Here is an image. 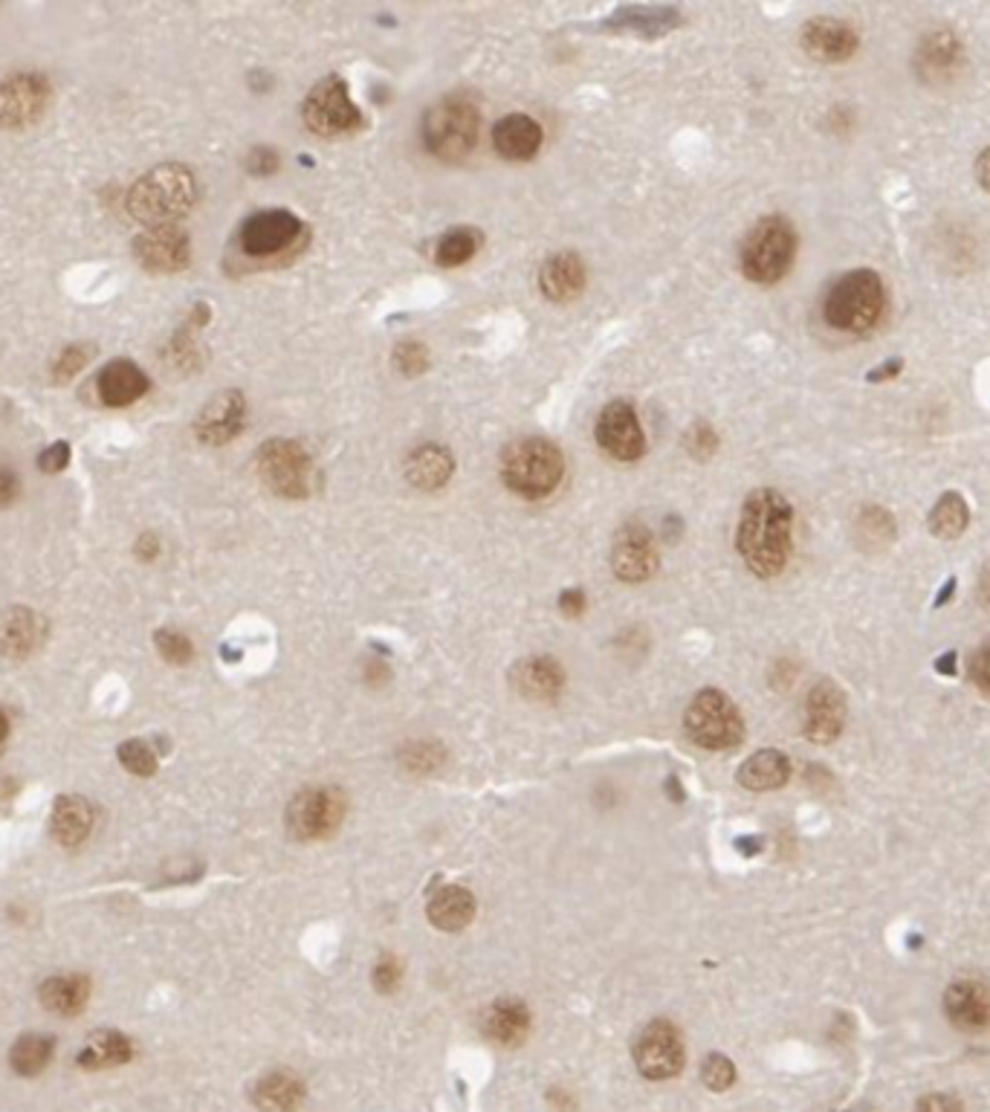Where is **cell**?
Here are the masks:
<instances>
[{
  "label": "cell",
  "mask_w": 990,
  "mask_h": 1112,
  "mask_svg": "<svg viewBox=\"0 0 990 1112\" xmlns=\"http://www.w3.org/2000/svg\"><path fill=\"white\" fill-rule=\"evenodd\" d=\"M735 551L747 569L762 580L782 574L793 551V507L779 490H753L742 504Z\"/></svg>",
  "instance_id": "obj_1"
},
{
  "label": "cell",
  "mask_w": 990,
  "mask_h": 1112,
  "mask_svg": "<svg viewBox=\"0 0 990 1112\" xmlns=\"http://www.w3.org/2000/svg\"><path fill=\"white\" fill-rule=\"evenodd\" d=\"M886 288L875 270H851L842 272L823 296V319L828 328L849 333V337H867L877 328L886 316Z\"/></svg>",
  "instance_id": "obj_2"
},
{
  "label": "cell",
  "mask_w": 990,
  "mask_h": 1112,
  "mask_svg": "<svg viewBox=\"0 0 990 1112\" xmlns=\"http://www.w3.org/2000/svg\"><path fill=\"white\" fill-rule=\"evenodd\" d=\"M198 200V180L180 163H165L137 180L128 191V212L145 226L177 223Z\"/></svg>",
  "instance_id": "obj_3"
},
{
  "label": "cell",
  "mask_w": 990,
  "mask_h": 1112,
  "mask_svg": "<svg viewBox=\"0 0 990 1112\" xmlns=\"http://www.w3.org/2000/svg\"><path fill=\"white\" fill-rule=\"evenodd\" d=\"M565 476V455L547 437H519L502 455V481L525 502H542L556 493Z\"/></svg>",
  "instance_id": "obj_4"
},
{
  "label": "cell",
  "mask_w": 990,
  "mask_h": 1112,
  "mask_svg": "<svg viewBox=\"0 0 990 1112\" xmlns=\"http://www.w3.org/2000/svg\"><path fill=\"white\" fill-rule=\"evenodd\" d=\"M793 258H797V230L782 214L762 218L739 249L744 279L762 288L779 284L791 272Z\"/></svg>",
  "instance_id": "obj_5"
},
{
  "label": "cell",
  "mask_w": 990,
  "mask_h": 1112,
  "mask_svg": "<svg viewBox=\"0 0 990 1112\" xmlns=\"http://www.w3.org/2000/svg\"><path fill=\"white\" fill-rule=\"evenodd\" d=\"M481 110L470 96H446L423 116V145L432 157L458 163L479 145Z\"/></svg>",
  "instance_id": "obj_6"
},
{
  "label": "cell",
  "mask_w": 990,
  "mask_h": 1112,
  "mask_svg": "<svg viewBox=\"0 0 990 1112\" xmlns=\"http://www.w3.org/2000/svg\"><path fill=\"white\" fill-rule=\"evenodd\" d=\"M256 467L261 484L281 499H307L314 493L316 464L302 441H293V437L267 441L258 449Z\"/></svg>",
  "instance_id": "obj_7"
},
{
  "label": "cell",
  "mask_w": 990,
  "mask_h": 1112,
  "mask_svg": "<svg viewBox=\"0 0 990 1112\" xmlns=\"http://www.w3.org/2000/svg\"><path fill=\"white\" fill-rule=\"evenodd\" d=\"M684 727L690 739L707 750H730L744 739L742 713L721 690L698 692L686 707Z\"/></svg>",
  "instance_id": "obj_8"
},
{
  "label": "cell",
  "mask_w": 990,
  "mask_h": 1112,
  "mask_svg": "<svg viewBox=\"0 0 990 1112\" xmlns=\"http://www.w3.org/2000/svg\"><path fill=\"white\" fill-rule=\"evenodd\" d=\"M302 119H305L307 131H314L316 137L339 140V137L360 131L363 110L351 100L345 79L342 75H328L302 102Z\"/></svg>",
  "instance_id": "obj_9"
},
{
  "label": "cell",
  "mask_w": 990,
  "mask_h": 1112,
  "mask_svg": "<svg viewBox=\"0 0 990 1112\" xmlns=\"http://www.w3.org/2000/svg\"><path fill=\"white\" fill-rule=\"evenodd\" d=\"M345 811V794L339 792V788H328V785H322V788H305L287 806L284 823H287V832L296 841H322V838H330L342 826Z\"/></svg>",
  "instance_id": "obj_10"
},
{
  "label": "cell",
  "mask_w": 990,
  "mask_h": 1112,
  "mask_svg": "<svg viewBox=\"0 0 990 1112\" xmlns=\"http://www.w3.org/2000/svg\"><path fill=\"white\" fill-rule=\"evenodd\" d=\"M686 1052L684 1038L675 1029V1022L652 1020L640 1031L635 1043V1063L637 1072L649 1080H667L675 1078L677 1072L684 1069Z\"/></svg>",
  "instance_id": "obj_11"
},
{
  "label": "cell",
  "mask_w": 990,
  "mask_h": 1112,
  "mask_svg": "<svg viewBox=\"0 0 990 1112\" xmlns=\"http://www.w3.org/2000/svg\"><path fill=\"white\" fill-rule=\"evenodd\" d=\"M597 444L614 461L635 464L646 455V432L637 418L635 406L626 400H611L594 426Z\"/></svg>",
  "instance_id": "obj_12"
},
{
  "label": "cell",
  "mask_w": 990,
  "mask_h": 1112,
  "mask_svg": "<svg viewBox=\"0 0 990 1112\" xmlns=\"http://www.w3.org/2000/svg\"><path fill=\"white\" fill-rule=\"evenodd\" d=\"M305 235V223L287 209H267L249 214L240 226V249L249 258H270L290 249Z\"/></svg>",
  "instance_id": "obj_13"
},
{
  "label": "cell",
  "mask_w": 990,
  "mask_h": 1112,
  "mask_svg": "<svg viewBox=\"0 0 990 1112\" xmlns=\"http://www.w3.org/2000/svg\"><path fill=\"white\" fill-rule=\"evenodd\" d=\"M611 569L623 583H646L658 574V545L644 522H628L617 530L611 545Z\"/></svg>",
  "instance_id": "obj_14"
},
{
  "label": "cell",
  "mask_w": 990,
  "mask_h": 1112,
  "mask_svg": "<svg viewBox=\"0 0 990 1112\" xmlns=\"http://www.w3.org/2000/svg\"><path fill=\"white\" fill-rule=\"evenodd\" d=\"M50 84L38 73H24L0 84V128H24L44 114Z\"/></svg>",
  "instance_id": "obj_15"
},
{
  "label": "cell",
  "mask_w": 990,
  "mask_h": 1112,
  "mask_svg": "<svg viewBox=\"0 0 990 1112\" xmlns=\"http://www.w3.org/2000/svg\"><path fill=\"white\" fill-rule=\"evenodd\" d=\"M133 249L151 272H180L191 261V241L177 223L151 226L137 238Z\"/></svg>",
  "instance_id": "obj_16"
},
{
  "label": "cell",
  "mask_w": 990,
  "mask_h": 1112,
  "mask_svg": "<svg viewBox=\"0 0 990 1112\" xmlns=\"http://www.w3.org/2000/svg\"><path fill=\"white\" fill-rule=\"evenodd\" d=\"M802 50L809 52L811 58H817L823 65H840V61H849L855 52H858V33L855 26H849V21H840V17H811L802 26Z\"/></svg>",
  "instance_id": "obj_17"
},
{
  "label": "cell",
  "mask_w": 990,
  "mask_h": 1112,
  "mask_svg": "<svg viewBox=\"0 0 990 1112\" xmlns=\"http://www.w3.org/2000/svg\"><path fill=\"white\" fill-rule=\"evenodd\" d=\"M846 727V695L834 681H820L805 699V736L817 745H828Z\"/></svg>",
  "instance_id": "obj_18"
},
{
  "label": "cell",
  "mask_w": 990,
  "mask_h": 1112,
  "mask_svg": "<svg viewBox=\"0 0 990 1112\" xmlns=\"http://www.w3.org/2000/svg\"><path fill=\"white\" fill-rule=\"evenodd\" d=\"M244 421H247V400L240 391L232 388V391L215 395L203 406V412L198 414V423H195V432L203 444L223 446L244 429Z\"/></svg>",
  "instance_id": "obj_19"
},
{
  "label": "cell",
  "mask_w": 990,
  "mask_h": 1112,
  "mask_svg": "<svg viewBox=\"0 0 990 1112\" xmlns=\"http://www.w3.org/2000/svg\"><path fill=\"white\" fill-rule=\"evenodd\" d=\"M944 1014L962 1031H982L990 1026V988L982 980H958L944 994Z\"/></svg>",
  "instance_id": "obj_20"
},
{
  "label": "cell",
  "mask_w": 990,
  "mask_h": 1112,
  "mask_svg": "<svg viewBox=\"0 0 990 1112\" xmlns=\"http://www.w3.org/2000/svg\"><path fill=\"white\" fill-rule=\"evenodd\" d=\"M545 131L542 125L528 114H507L502 116L493 128V145L504 160L512 163H525L533 160L542 151Z\"/></svg>",
  "instance_id": "obj_21"
},
{
  "label": "cell",
  "mask_w": 990,
  "mask_h": 1112,
  "mask_svg": "<svg viewBox=\"0 0 990 1112\" xmlns=\"http://www.w3.org/2000/svg\"><path fill=\"white\" fill-rule=\"evenodd\" d=\"M586 261L577 253H553L542 265V270H539V290L545 293V299L556 302V305L574 302L586 290Z\"/></svg>",
  "instance_id": "obj_22"
},
{
  "label": "cell",
  "mask_w": 990,
  "mask_h": 1112,
  "mask_svg": "<svg viewBox=\"0 0 990 1112\" xmlns=\"http://www.w3.org/2000/svg\"><path fill=\"white\" fill-rule=\"evenodd\" d=\"M481 1031L495 1046H521L530 1034V1011L521 999H495L487 1011L481 1014Z\"/></svg>",
  "instance_id": "obj_23"
},
{
  "label": "cell",
  "mask_w": 990,
  "mask_h": 1112,
  "mask_svg": "<svg viewBox=\"0 0 990 1112\" xmlns=\"http://www.w3.org/2000/svg\"><path fill=\"white\" fill-rule=\"evenodd\" d=\"M47 641V620L30 609H9L0 614V655L26 658Z\"/></svg>",
  "instance_id": "obj_24"
},
{
  "label": "cell",
  "mask_w": 990,
  "mask_h": 1112,
  "mask_svg": "<svg viewBox=\"0 0 990 1112\" xmlns=\"http://www.w3.org/2000/svg\"><path fill=\"white\" fill-rule=\"evenodd\" d=\"M512 684L525 699L533 701H556L565 690V669L551 655H533L516 664L512 669Z\"/></svg>",
  "instance_id": "obj_25"
},
{
  "label": "cell",
  "mask_w": 990,
  "mask_h": 1112,
  "mask_svg": "<svg viewBox=\"0 0 990 1112\" xmlns=\"http://www.w3.org/2000/svg\"><path fill=\"white\" fill-rule=\"evenodd\" d=\"M455 476V455L444 444L414 446L405 458V478L409 484L426 493L444 490Z\"/></svg>",
  "instance_id": "obj_26"
},
{
  "label": "cell",
  "mask_w": 990,
  "mask_h": 1112,
  "mask_svg": "<svg viewBox=\"0 0 990 1112\" xmlns=\"http://www.w3.org/2000/svg\"><path fill=\"white\" fill-rule=\"evenodd\" d=\"M99 403L105 406H131L149 391V377L140 365L128 363V360H116L99 371V377L93 383Z\"/></svg>",
  "instance_id": "obj_27"
},
{
  "label": "cell",
  "mask_w": 990,
  "mask_h": 1112,
  "mask_svg": "<svg viewBox=\"0 0 990 1112\" xmlns=\"http://www.w3.org/2000/svg\"><path fill=\"white\" fill-rule=\"evenodd\" d=\"M614 33H635L644 38H660L681 24V12L672 7H620L603 21Z\"/></svg>",
  "instance_id": "obj_28"
},
{
  "label": "cell",
  "mask_w": 990,
  "mask_h": 1112,
  "mask_svg": "<svg viewBox=\"0 0 990 1112\" xmlns=\"http://www.w3.org/2000/svg\"><path fill=\"white\" fill-rule=\"evenodd\" d=\"M302 1101H305V1084L293 1072H267L252 1087V1104L261 1112H296Z\"/></svg>",
  "instance_id": "obj_29"
},
{
  "label": "cell",
  "mask_w": 990,
  "mask_h": 1112,
  "mask_svg": "<svg viewBox=\"0 0 990 1112\" xmlns=\"http://www.w3.org/2000/svg\"><path fill=\"white\" fill-rule=\"evenodd\" d=\"M429 922L444 933H458L475 918V896L467 887H440L426 906Z\"/></svg>",
  "instance_id": "obj_30"
},
{
  "label": "cell",
  "mask_w": 990,
  "mask_h": 1112,
  "mask_svg": "<svg viewBox=\"0 0 990 1112\" xmlns=\"http://www.w3.org/2000/svg\"><path fill=\"white\" fill-rule=\"evenodd\" d=\"M93 829V808L84 797L64 794L52 806L50 832L61 846H79Z\"/></svg>",
  "instance_id": "obj_31"
},
{
  "label": "cell",
  "mask_w": 990,
  "mask_h": 1112,
  "mask_svg": "<svg viewBox=\"0 0 990 1112\" xmlns=\"http://www.w3.org/2000/svg\"><path fill=\"white\" fill-rule=\"evenodd\" d=\"M791 780V759L782 750H759L739 768V783L747 792H776Z\"/></svg>",
  "instance_id": "obj_32"
},
{
  "label": "cell",
  "mask_w": 990,
  "mask_h": 1112,
  "mask_svg": "<svg viewBox=\"0 0 990 1112\" xmlns=\"http://www.w3.org/2000/svg\"><path fill=\"white\" fill-rule=\"evenodd\" d=\"M131 1057L133 1046L122 1031L102 1029L84 1043V1049L79 1052L75 1061H79L82 1069H108V1066H122V1063H128Z\"/></svg>",
  "instance_id": "obj_33"
},
{
  "label": "cell",
  "mask_w": 990,
  "mask_h": 1112,
  "mask_svg": "<svg viewBox=\"0 0 990 1112\" xmlns=\"http://www.w3.org/2000/svg\"><path fill=\"white\" fill-rule=\"evenodd\" d=\"M42 1003L44 1008H50L56 1014H64V1017H73V1014L82 1011L91 999V980L82 976V973H73V976H52L42 985Z\"/></svg>",
  "instance_id": "obj_34"
},
{
  "label": "cell",
  "mask_w": 990,
  "mask_h": 1112,
  "mask_svg": "<svg viewBox=\"0 0 990 1112\" xmlns=\"http://www.w3.org/2000/svg\"><path fill=\"white\" fill-rule=\"evenodd\" d=\"M481 232L472 226H455L432 241V261L438 267H461L479 256Z\"/></svg>",
  "instance_id": "obj_35"
},
{
  "label": "cell",
  "mask_w": 990,
  "mask_h": 1112,
  "mask_svg": "<svg viewBox=\"0 0 990 1112\" xmlns=\"http://www.w3.org/2000/svg\"><path fill=\"white\" fill-rule=\"evenodd\" d=\"M918 58H921V67H924V75H944L950 70H956L958 61H962V44L956 42L953 33H933L921 44L918 50Z\"/></svg>",
  "instance_id": "obj_36"
},
{
  "label": "cell",
  "mask_w": 990,
  "mask_h": 1112,
  "mask_svg": "<svg viewBox=\"0 0 990 1112\" xmlns=\"http://www.w3.org/2000/svg\"><path fill=\"white\" fill-rule=\"evenodd\" d=\"M52 1049H56V1040L44 1038V1034H24L21 1040H15V1046L9 1052V1063L17 1075L24 1078H33L38 1072L47 1069V1063L52 1057Z\"/></svg>",
  "instance_id": "obj_37"
},
{
  "label": "cell",
  "mask_w": 990,
  "mask_h": 1112,
  "mask_svg": "<svg viewBox=\"0 0 990 1112\" xmlns=\"http://www.w3.org/2000/svg\"><path fill=\"white\" fill-rule=\"evenodd\" d=\"M967 522H970V511H967L965 499L958 493H944L935 502L933 513H930V530H933L939 539H956V536L965 534Z\"/></svg>",
  "instance_id": "obj_38"
},
{
  "label": "cell",
  "mask_w": 990,
  "mask_h": 1112,
  "mask_svg": "<svg viewBox=\"0 0 990 1112\" xmlns=\"http://www.w3.org/2000/svg\"><path fill=\"white\" fill-rule=\"evenodd\" d=\"M119 762H122L125 771H131V774L151 776L157 771V750L151 748L149 741L128 739L119 745Z\"/></svg>",
  "instance_id": "obj_39"
},
{
  "label": "cell",
  "mask_w": 990,
  "mask_h": 1112,
  "mask_svg": "<svg viewBox=\"0 0 990 1112\" xmlns=\"http://www.w3.org/2000/svg\"><path fill=\"white\" fill-rule=\"evenodd\" d=\"M895 536V522L883 507H867L860 513V539L869 545V548H881Z\"/></svg>",
  "instance_id": "obj_40"
},
{
  "label": "cell",
  "mask_w": 990,
  "mask_h": 1112,
  "mask_svg": "<svg viewBox=\"0 0 990 1112\" xmlns=\"http://www.w3.org/2000/svg\"><path fill=\"white\" fill-rule=\"evenodd\" d=\"M154 643H157V649L160 655H163L168 664H174V667H182V664H189L191 658H195V646H191V641L182 632H177V629H160L157 635H154Z\"/></svg>",
  "instance_id": "obj_41"
},
{
  "label": "cell",
  "mask_w": 990,
  "mask_h": 1112,
  "mask_svg": "<svg viewBox=\"0 0 990 1112\" xmlns=\"http://www.w3.org/2000/svg\"><path fill=\"white\" fill-rule=\"evenodd\" d=\"M391 365L405 377H417L429 368V348L423 342H400L391 354Z\"/></svg>",
  "instance_id": "obj_42"
},
{
  "label": "cell",
  "mask_w": 990,
  "mask_h": 1112,
  "mask_svg": "<svg viewBox=\"0 0 990 1112\" xmlns=\"http://www.w3.org/2000/svg\"><path fill=\"white\" fill-rule=\"evenodd\" d=\"M440 759H444V748L435 745V741H412V745L403 750V765L409 768V771H417V774L432 771Z\"/></svg>",
  "instance_id": "obj_43"
},
{
  "label": "cell",
  "mask_w": 990,
  "mask_h": 1112,
  "mask_svg": "<svg viewBox=\"0 0 990 1112\" xmlns=\"http://www.w3.org/2000/svg\"><path fill=\"white\" fill-rule=\"evenodd\" d=\"M702 1080L712 1089V1092H724L727 1087H733V1080H735L733 1061L724 1055H710L707 1061H704Z\"/></svg>",
  "instance_id": "obj_44"
},
{
  "label": "cell",
  "mask_w": 990,
  "mask_h": 1112,
  "mask_svg": "<svg viewBox=\"0 0 990 1112\" xmlns=\"http://www.w3.org/2000/svg\"><path fill=\"white\" fill-rule=\"evenodd\" d=\"M718 449V435L712 432L710 423H695L690 432H686V453L698 458V461H710L712 453Z\"/></svg>",
  "instance_id": "obj_45"
},
{
  "label": "cell",
  "mask_w": 990,
  "mask_h": 1112,
  "mask_svg": "<svg viewBox=\"0 0 990 1112\" xmlns=\"http://www.w3.org/2000/svg\"><path fill=\"white\" fill-rule=\"evenodd\" d=\"M400 982H403V968H400V962H397L391 953L382 956L380 962L374 964V988L380 991V994H394Z\"/></svg>",
  "instance_id": "obj_46"
},
{
  "label": "cell",
  "mask_w": 990,
  "mask_h": 1112,
  "mask_svg": "<svg viewBox=\"0 0 990 1112\" xmlns=\"http://www.w3.org/2000/svg\"><path fill=\"white\" fill-rule=\"evenodd\" d=\"M93 356V351L87 346H70L64 348V354L58 356L56 363V379H70L75 377L79 371L87 365V360Z\"/></svg>",
  "instance_id": "obj_47"
},
{
  "label": "cell",
  "mask_w": 990,
  "mask_h": 1112,
  "mask_svg": "<svg viewBox=\"0 0 990 1112\" xmlns=\"http://www.w3.org/2000/svg\"><path fill=\"white\" fill-rule=\"evenodd\" d=\"M247 172L256 174V177H267V174L279 172V154L270 145H258V149L249 151Z\"/></svg>",
  "instance_id": "obj_48"
},
{
  "label": "cell",
  "mask_w": 990,
  "mask_h": 1112,
  "mask_svg": "<svg viewBox=\"0 0 990 1112\" xmlns=\"http://www.w3.org/2000/svg\"><path fill=\"white\" fill-rule=\"evenodd\" d=\"M970 676H974L976 687L990 695V641H985L976 649L974 660H970Z\"/></svg>",
  "instance_id": "obj_49"
},
{
  "label": "cell",
  "mask_w": 990,
  "mask_h": 1112,
  "mask_svg": "<svg viewBox=\"0 0 990 1112\" xmlns=\"http://www.w3.org/2000/svg\"><path fill=\"white\" fill-rule=\"evenodd\" d=\"M70 464V446L64 441H56L52 446H47L42 455H38V467L44 472H61Z\"/></svg>",
  "instance_id": "obj_50"
},
{
  "label": "cell",
  "mask_w": 990,
  "mask_h": 1112,
  "mask_svg": "<svg viewBox=\"0 0 990 1112\" xmlns=\"http://www.w3.org/2000/svg\"><path fill=\"white\" fill-rule=\"evenodd\" d=\"M586 609H588V597L582 588H568V592H562L559 611L565 614V618H579V614H582Z\"/></svg>",
  "instance_id": "obj_51"
},
{
  "label": "cell",
  "mask_w": 990,
  "mask_h": 1112,
  "mask_svg": "<svg viewBox=\"0 0 990 1112\" xmlns=\"http://www.w3.org/2000/svg\"><path fill=\"white\" fill-rule=\"evenodd\" d=\"M918 1112H962V1104H958L956 1096H944V1092H935V1096L921 1098V1104H918Z\"/></svg>",
  "instance_id": "obj_52"
},
{
  "label": "cell",
  "mask_w": 990,
  "mask_h": 1112,
  "mask_svg": "<svg viewBox=\"0 0 990 1112\" xmlns=\"http://www.w3.org/2000/svg\"><path fill=\"white\" fill-rule=\"evenodd\" d=\"M17 478L15 472L0 464V507H9V504L17 499Z\"/></svg>",
  "instance_id": "obj_53"
},
{
  "label": "cell",
  "mask_w": 990,
  "mask_h": 1112,
  "mask_svg": "<svg viewBox=\"0 0 990 1112\" xmlns=\"http://www.w3.org/2000/svg\"><path fill=\"white\" fill-rule=\"evenodd\" d=\"M160 553V539L154 534H142L140 542H137V557L140 560H154Z\"/></svg>",
  "instance_id": "obj_54"
},
{
  "label": "cell",
  "mask_w": 990,
  "mask_h": 1112,
  "mask_svg": "<svg viewBox=\"0 0 990 1112\" xmlns=\"http://www.w3.org/2000/svg\"><path fill=\"white\" fill-rule=\"evenodd\" d=\"M976 180L982 183L985 191H990V149L982 151L976 160Z\"/></svg>",
  "instance_id": "obj_55"
},
{
  "label": "cell",
  "mask_w": 990,
  "mask_h": 1112,
  "mask_svg": "<svg viewBox=\"0 0 990 1112\" xmlns=\"http://www.w3.org/2000/svg\"><path fill=\"white\" fill-rule=\"evenodd\" d=\"M956 660H958L956 652H947V655H941V658L935 660V669H939L941 676H956Z\"/></svg>",
  "instance_id": "obj_56"
},
{
  "label": "cell",
  "mask_w": 990,
  "mask_h": 1112,
  "mask_svg": "<svg viewBox=\"0 0 990 1112\" xmlns=\"http://www.w3.org/2000/svg\"><path fill=\"white\" fill-rule=\"evenodd\" d=\"M900 371V360H889V363H883L881 368H875V374H869V379H883V377H895Z\"/></svg>",
  "instance_id": "obj_57"
},
{
  "label": "cell",
  "mask_w": 990,
  "mask_h": 1112,
  "mask_svg": "<svg viewBox=\"0 0 990 1112\" xmlns=\"http://www.w3.org/2000/svg\"><path fill=\"white\" fill-rule=\"evenodd\" d=\"M979 597H982V602L990 609V562L985 565L982 580H979Z\"/></svg>",
  "instance_id": "obj_58"
},
{
  "label": "cell",
  "mask_w": 990,
  "mask_h": 1112,
  "mask_svg": "<svg viewBox=\"0 0 990 1112\" xmlns=\"http://www.w3.org/2000/svg\"><path fill=\"white\" fill-rule=\"evenodd\" d=\"M735 848H742L744 855L751 857V855H756V852H759L762 841H756V838H742V841H735Z\"/></svg>",
  "instance_id": "obj_59"
},
{
  "label": "cell",
  "mask_w": 990,
  "mask_h": 1112,
  "mask_svg": "<svg viewBox=\"0 0 990 1112\" xmlns=\"http://www.w3.org/2000/svg\"><path fill=\"white\" fill-rule=\"evenodd\" d=\"M7 736H9V718H7V713L0 710V745L7 741Z\"/></svg>",
  "instance_id": "obj_60"
},
{
  "label": "cell",
  "mask_w": 990,
  "mask_h": 1112,
  "mask_svg": "<svg viewBox=\"0 0 990 1112\" xmlns=\"http://www.w3.org/2000/svg\"><path fill=\"white\" fill-rule=\"evenodd\" d=\"M953 588H956V580H950L947 588H941V594H939V600H935V606H941V602H944V600H950V594H953Z\"/></svg>",
  "instance_id": "obj_61"
},
{
  "label": "cell",
  "mask_w": 990,
  "mask_h": 1112,
  "mask_svg": "<svg viewBox=\"0 0 990 1112\" xmlns=\"http://www.w3.org/2000/svg\"><path fill=\"white\" fill-rule=\"evenodd\" d=\"M667 785H669V794H672V799H675V803H677V799H681V794H677V780H675V776H672V780H669Z\"/></svg>",
  "instance_id": "obj_62"
}]
</instances>
